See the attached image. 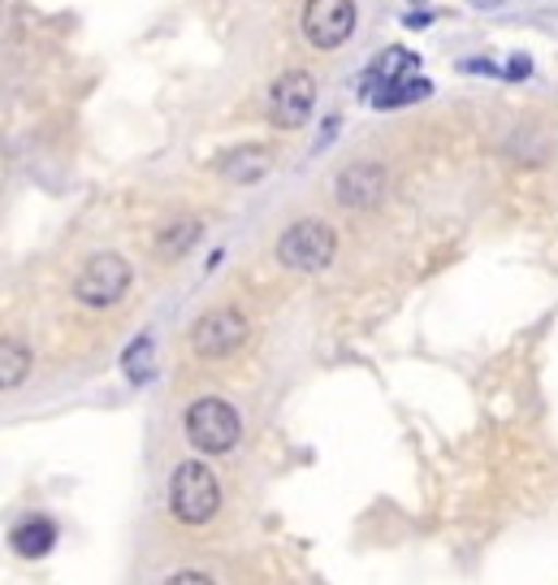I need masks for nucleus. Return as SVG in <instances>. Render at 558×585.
Instances as JSON below:
<instances>
[{
  "instance_id": "16",
  "label": "nucleus",
  "mask_w": 558,
  "mask_h": 585,
  "mask_svg": "<svg viewBox=\"0 0 558 585\" xmlns=\"http://www.w3.org/2000/svg\"><path fill=\"white\" fill-rule=\"evenodd\" d=\"M165 585H213V582H209L204 573H174Z\"/></svg>"
},
{
  "instance_id": "12",
  "label": "nucleus",
  "mask_w": 558,
  "mask_h": 585,
  "mask_svg": "<svg viewBox=\"0 0 558 585\" xmlns=\"http://www.w3.org/2000/svg\"><path fill=\"white\" fill-rule=\"evenodd\" d=\"M195 238H200V222L195 218H178V222H169L165 231L156 234V256L161 260H178V256L191 251Z\"/></svg>"
},
{
  "instance_id": "11",
  "label": "nucleus",
  "mask_w": 558,
  "mask_h": 585,
  "mask_svg": "<svg viewBox=\"0 0 558 585\" xmlns=\"http://www.w3.org/2000/svg\"><path fill=\"white\" fill-rule=\"evenodd\" d=\"M434 87H429V79H399V83H385V87H372L368 96H372V105L377 109H403V105H416V101H425Z\"/></svg>"
},
{
  "instance_id": "8",
  "label": "nucleus",
  "mask_w": 558,
  "mask_h": 585,
  "mask_svg": "<svg viewBox=\"0 0 558 585\" xmlns=\"http://www.w3.org/2000/svg\"><path fill=\"white\" fill-rule=\"evenodd\" d=\"M385 196V169L372 161H359L337 174V204L346 209H372Z\"/></svg>"
},
{
  "instance_id": "2",
  "label": "nucleus",
  "mask_w": 558,
  "mask_h": 585,
  "mask_svg": "<svg viewBox=\"0 0 558 585\" xmlns=\"http://www.w3.org/2000/svg\"><path fill=\"white\" fill-rule=\"evenodd\" d=\"M242 438V421L225 399H195L187 408V443L204 456H225Z\"/></svg>"
},
{
  "instance_id": "15",
  "label": "nucleus",
  "mask_w": 558,
  "mask_h": 585,
  "mask_svg": "<svg viewBox=\"0 0 558 585\" xmlns=\"http://www.w3.org/2000/svg\"><path fill=\"white\" fill-rule=\"evenodd\" d=\"M31 373V348L17 339H0V390L22 386Z\"/></svg>"
},
{
  "instance_id": "7",
  "label": "nucleus",
  "mask_w": 558,
  "mask_h": 585,
  "mask_svg": "<svg viewBox=\"0 0 558 585\" xmlns=\"http://www.w3.org/2000/svg\"><path fill=\"white\" fill-rule=\"evenodd\" d=\"M247 343V317L234 313V308H217V313H204L195 326H191V348L204 360H225Z\"/></svg>"
},
{
  "instance_id": "13",
  "label": "nucleus",
  "mask_w": 558,
  "mask_h": 585,
  "mask_svg": "<svg viewBox=\"0 0 558 585\" xmlns=\"http://www.w3.org/2000/svg\"><path fill=\"white\" fill-rule=\"evenodd\" d=\"M121 368H126V377H130L134 386H147V382L156 377V343H152V335H139V339L126 348Z\"/></svg>"
},
{
  "instance_id": "5",
  "label": "nucleus",
  "mask_w": 558,
  "mask_h": 585,
  "mask_svg": "<svg viewBox=\"0 0 558 585\" xmlns=\"http://www.w3.org/2000/svg\"><path fill=\"white\" fill-rule=\"evenodd\" d=\"M317 105V79L304 70H286L269 92V121L282 130H299Z\"/></svg>"
},
{
  "instance_id": "4",
  "label": "nucleus",
  "mask_w": 558,
  "mask_h": 585,
  "mask_svg": "<svg viewBox=\"0 0 558 585\" xmlns=\"http://www.w3.org/2000/svg\"><path fill=\"white\" fill-rule=\"evenodd\" d=\"M334 256H337L334 226H325V222H317V218L295 222L290 231L277 238V260H282L286 269H299V273H317V269H325Z\"/></svg>"
},
{
  "instance_id": "10",
  "label": "nucleus",
  "mask_w": 558,
  "mask_h": 585,
  "mask_svg": "<svg viewBox=\"0 0 558 585\" xmlns=\"http://www.w3.org/2000/svg\"><path fill=\"white\" fill-rule=\"evenodd\" d=\"M217 169H222V178L247 187V183H260L273 169V152L269 148H256V143L251 148H234V152H225Z\"/></svg>"
},
{
  "instance_id": "17",
  "label": "nucleus",
  "mask_w": 558,
  "mask_h": 585,
  "mask_svg": "<svg viewBox=\"0 0 558 585\" xmlns=\"http://www.w3.org/2000/svg\"><path fill=\"white\" fill-rule=\"evenodd\" d=\"M529 70H533V66H529V61H524V57H515V61H511V66H507V74H511V79H524V74H529Z\"/></svg>"
},
{
  "instance_id": "1",
  "label": "nucleus",
  "mask_w": 558,
  "mask_h": 585,
  "mask_svg": "<svg viewBox=\"0 0 558 585\" xmlns=\"http://www.w3.org/2000/svg\"><path fill=\"white\" fill-rule=\"evenodd\" d=\"M169 512L182 525H209L222 512V481L204 460H187L174 468L169 481Z\"/></svg>"
},
{
  "instance_id": "9",
  "label": "nucleus",
  "mask_w": 558,
  "mask_h": 585,
  "mask_svg": "<svg viewBox=\"0 0 558 585\" xmlns=\"http://www.w3.org/2000/svg\"><path fill=\"white\" fill-rule=\"evenodd\" d=\"M9 547H13V555H22V560H39V555H48V551L57 547V525H52L48 516H26V520L13 525Z\"/></svg>"
},
{
  "instance_id": "18",
  "label": "nucleus",
  "mask_w": 558,
  "mask_h": 585,
  "mask_svg": "<svg viewBox=\"0 0 558 585\" xmlns=\"http://www.w3.org/2000/svg\"><path fill=\"white\" fill-rule=\"evenodd\" d=\"M480 4H502V0H480Z\"/></svg>"
},
{
  "instance_id": "6",
  "label": "nucleus",
  "mask_w": 558,
  "mask_h": 585,
  "mask_svg": "<svg viewBox=\"0 0 558 585\" xmlns=\"http://www.w3.org/2000/svg\"><path fill=\"white\" fill-rule=\"evenodd\" d=\"M355 31V4L351 0H308L304 4V39L321 52H334Z\"/></svg>"
},
{
  "instance_id": "3",
  "label": "nucleus",
  "mask_w": 558,
  "mask_h": 585,
  "mask_svg": "<svg viewBox=\"0 0 558 585\" xmlns=\"http://www.w3.org/2000/svg\"><path fill=\"white\" fill-rule=\"evenodd\" d=\"M130 278H134V269H130L126 256H117V251H96V256L79 269V278H74V300L87 304V308H109V304H117V300L130 291Z\"/></svg>"
},
{
  "instance_id": "14",
  "label": "nucleus",
  "mask_w": 558,
  "mask_h": 585,
  "mask_svg": "<svg viewBox=\"0 0 558 585\" xmlns=\"http://www.w3.org/2000/svg\"><path fill=\"white\" fill-rule=\"evenodd\" d=\"M412 74H416V57L407 48H385L368 70V83L385 87V83H399V79H412Z\"/></svg>"
}]
</instances>
